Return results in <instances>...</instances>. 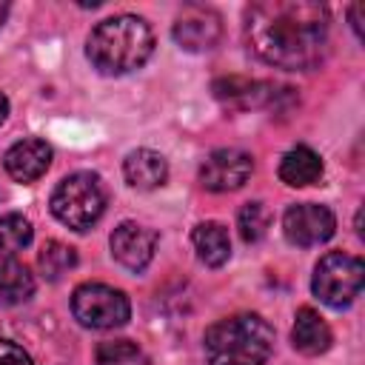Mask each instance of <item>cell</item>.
Segmentation results:
<instances>
[{"label": "cell", "mask_w": 365, "mask_h": 365, "mask_svg": "<svg viewBox=\"0 0 365 365\" xmlns=\"http://www.w3.org/2000/svg\"><path fill=\"white\" fill-rule=\"evenodd\" d=\"M291 342L305 356H319L331 348V328L314 308H299L291 328Z\"/></svg>", "instance_id": "13"}, {"label": "cell", "mask_w": 365, "mask_h": 365, "mask_svg": "<svg viewBox=\"0 0 365 365\" xmlns=\"http://www.w3.org/2000/svg\"><path fill=\"white\" fill-rule=\"evenodd\" d=\"M6 17H9V3H0V29H3Z\"/></svg>", "instance_id": "24"}, {"label": "cell", "mask_w": 365, "mask_h": 365, "mask_svg": "<svg viewBox=\"0 0 365 365\" xmlns=\"http://www.w3.org/2000/svg\"><path fill=\"white\" fill-rule=\"evenodd\" d=\"M48 208L71 231H88L106 211V188L97 174L74 171L57 182Z\"/></svg>", "instance_id": "4"}, {"label": "cell", "mask_w": 365, "mask_h": 365, "mask_svg": "<svg viewBox=\"0 0 365 365\" xmlns=\"http://www.w3.org/2000/svg\"><path fill=\"white\" fill-rule=\"evenodd\" d=\"M0 365H34V359L17 342L0 339Z\"/></svg>", "instance_id": "22"}, {"label": "cell", "mask_w": 365, "mask_h": 365, "mask_svg": "<svg viewBox=\"0 0 365 365\" xmlns=\"http://www.w3.org/2000/svg\"><path fill=\"white\" fill-rule=\"evenodd\" d=\"M123 177L131 188L151 191V188H160L165 182L168 163H165L163 154H157L151 148H134L123 163Z\"/></svg>", "instance_id": "12"}, {"label": "cell", "mask_w": 365, "mask_h": 365, "mask_svg": "<svg viewBox=\"0 0 365 365\" xmlns=\"http://www.w3.org/2000/svg\"><path fill=\"white\" fill-rule=\"evenodd\" d=\"M108 245H111V257L128 268V271H143L151 259H154V248H157V231L140 225V222H120L111 237H108Z\"/></svg>", "instance_id": "10"}, {"label": "cell", "mask_w": 365, "mask_h": 365, "mask_svg": "<svg viewBox=\"0 0 365 365\" xmlns=\"http://www.w3.org/2000/svg\"><path fill=\"white\" fill-rule=\"evenodd\" d=\"M34 237L31 222L23 214H6L0 217V251L3 254H17L23 251Z\"/></svg>", "instance_id": "21"}, {"label": "cell", "mask_w": 365, "mask_h": 365, "mask_svg": "<svg viewBox=\"0 0 365 365\" xmlns=\"http://www.w3.org/2000/svg\"><path fill=\"white\" fill-rule=\"evenodd\" d=\"M282 231H285V240L291 245H299V248L322 245V242H328L334 237L336 217H334V211L328 205L294 202L282 217Z\"/></svg>", "instance_id": "7"}, {"label": "cell", "mask_w": 365, "mask_h": 365, "mask_svg": "<svg viewBox=\"0 0 365 365\" xmlns=\"http://www.w3.org/2000/svg\"><path fill=\"white\" fill-rule=\"evenodd\" d=\"M51 165V145L40 137H26L3 154V168L17 182L40 180Z\"/></svg>", "instance_id": "11"}, {"label": "cell", "mask_w": 365, "mask_h": 365, "mask_svg": "<svg viewBox=\"0 0 365 365\" xmlns=\"http://www.w3.org/2000/svg\"><path fill=\"white\" fill-rule=\"evenodd\" d=\"M34 294L31 271L17 259H0V308H11L26 302Z\"/></svg>", "instance_id": "17"}, {"label": "cell", "mask_w": 365, "mask_h": 365, "mask_svg": "<svg viewBox=\"0 0 365 365\" xmlns=\"http://www.w3.org/2000/svg\"><path fill=\"white\" fill-rule=\"evenodd\" d=\"M208 365H265L274 351V328L259 314H234L202 336Z\"/></svg>", "instance_id": "3"}, {"label": "cell", "mask_w": 365, "mask_h": 365, "mask_svg": "<svg viewBox=\"0 0 365 365\" xmlns=\"http://www.w3.org/2000/svg\"><path fill=\"white\" fill-rule=\"evenodd\" d=\"M214 94L225 106L251 108V106H262L271 97V86L257 83V80H245V77H222L214 83Z\"/></svg>", "instance_id": "16"}, {"label": "cell", "mask_w": 365, "mask_h": 365, "mask_svg": "<svg viewBox=\"0 0 365 365\" xmlns=\"http://www.w3.org/2000/svg\"><path fill=\"white\" fill-rule=\"evenodd\" d=\"M365 285V265L359 257L345 254V251H328L317 268L311 288L319 297V302L331 308H345L351 305Z\"/></svg>", "instance_id": "5"}, {"label": "cell", "mask_w": 365, "mask_h": 365, "mask_svg": "<svg viewBox=\"0 0 365 365\" xmlns=\"http://www.w3.org/2000/svg\"><path fill=\"white\" fill-rule=\"evenodd\" d=\"M6 117H9V100H6V94L0 91V125H3Z\"/></svg>", "instance_id": "23"}, {"label": "cell", "mask_w": 365, "mask_h": 365, "mask_svg": "<svg viewBox=\"0 0 365 365\" xmlns=\"http://www.w3.org/2000/svg\"><path fill=\"white\" fill-rule=\"evenodd\" d=\"M322 177V160L314 148L308 145H294L291 151L282 154L279 160V180L285 185H294V188H302V185H311Z\"/></svg>", "instance_id": "15"}, {"label": "cell", "mask_w": 365, "mask_h": 365, "mask_svg": "<svg viewBox=\"0 0 365 365\" xmlns=\"http://www.w3.org/2000/svg\"><path fill=\"white\" fill-rule=\"evenodd\" d=\"M171 34H174L177 46L185 51H208L222 37V20L214 9L191 3L177 14Z\"/></svg>", "instance_id": "9"}, {"label": "cell", "mask_w": 365, "mask_h": 365, "mask_svg": "<svg viewBox=\"0 0 365 365\" xmlns=\"http://www.w3.org/2000/svg\"><path fill=\"white\" fill-rule=\"evenodd\" d=\"M254 171V160L251 154L240 151V148H217L211 151L202 165H200V182L208 191H237L240 185H245V180Z\"/></svg>", "instance_id": "8"}, {"label": "cell", "mask_w": 365, "mask_h": 365, "mask_svg": "<svg viewBox=\"0 0 365 365\" xmlns=\"http://www.w3.org/2000/svg\"><path fill=\"white\" fill-rule=\"evenodd\" d=\"M268 225H271V211L259 200L245 202L237 214V228H240V237L245 242H259L268 234Z\"/></svg>", "instance_id": "20"}, {"label": "cell", "mask_w": 365, "mask_h": 365, "mask_svg": "<svg viewBox=\"0 0 365 365\" xmlns=\"http://www.w3.org/2000/svg\"><path fill=\"white\" fill-rule=\"evenodd\" d=\"M191 242H194V251L200 257L202 265L208 268H220L228 262L231 257V237H228V228L217 220H205L194 228L191 234Z\"/></svg>", "instance_id": "14"}, {"label": "cell", "mask_w": 365, "mask_h": 365, "mask_svg": "<svg viewBox=\"0 0 365 365\" xmlns=\"http://www.w3.org/2000/svg\"><path fill=\"white\" fill-rule=\"evenodd\" d=\"M154 51L151 26L137 14H114L100 20L88 40L86 54L100 74H128L137 71Z\"/></svg>", "instance_id": "2"}, {"label": "cell", "mask_w": 365, "mask_h": 365, "mask_svg": "<svg viewBox=\"0 0 365 365\" xmlns=\"http://www.w3.org/2000/svg\"><path fill=\"white\" fill-rule=\"evenodd\" d=\"M37 265H40V274L51 282H57L63 274H68L74 265H77V251L66 242H57V240H48L43 245V251L37 254Z\"/></svg>", "instance_id": "18"}, {"label": "cell", "mask_w": 365, "mask_h": 365, "mask_svg": "<svg viewBox=\"0 0 365 365\" xmlns=\"http://www.w3.org/2000/svg\"><path fill=\"white\" fill-rule=\"evenodd\" d=\"M328 9L314 0H262L245 14V40L262 63L305 71L328 48Z\"/></svg>", "instance_id": "1"}, {"label": "cell", "mask_w": 365, "mask_h": 365, "mask_svg": "<svg viewBox=\"0 0 365 365\" xmlns=\"http://www.w3.org/2000/svg\"><path fill=\"white\" fill-rule=\"evenodd\" d=\"M94 365H148V356L131 339H108L97 345Z\"/></svg>", "instance_id": "19"}, {"label": "cell", "mask_w": 365, "mask_h": 365, "mask_svg": "<svg viewBox=\"0 0 365 365\" xmlns=\"http://www.w3.org/2000/svg\"><path fill=\"white\" fill-rule=\"evenodd\" d=\"M71 314L86 328L111 331L128 322L131 302L120 288H111L106 282H83L71 294Z\"/></svg>", "instance_id": "6"}]
</instances>
